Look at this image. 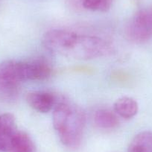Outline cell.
<instances>
[{
    "mask_svg": "<svg viewBox=\"0 0 152 152\" xmlns=\"http://www.w3.org/2000/svg\"><path fill=\"white\" fill-rule=\"evenodd\" d=\"M128 152H152V131L140 132L131 140Z\"/></svg>",
    "mask_w": 152,
    "mask_h": 152,
    "instance_id": "obj_11",
    "label": "cell"
},
{
    "mask_svg": "<svg viewBox=\"0 0 152 152\" xmlns=\"http://www.w3.org/2000/svg\"><path fill=\"white\" fill-rule=\"evenodd\" d=\"M113 0H81V3L84 8L92 11L106 12L113 5Z\"/></svg>",
    "mask_w": 152,
    "mask_h": 152,
    "instance_id": "obj_12",
    "label": "cell"
},
{
    "mask_svg": "<svg viewBox=\"0 0 152 152\" xmlns=\"http://www.w3.org/2000/svg\"><path fill=\"white\" fill-rule=\"evenodd\" d=\"M0 1H1V0H0Z\"/></svg>",
    "mask_w": 152,
    "mask_h": 152,
    "instance_id": "obj_13",
    "label": "cell"
},
{
    "mask_svg": "<svg viewBox=\"0 0 152 152\" xmlns=\"http://www.w3.org/2000/svg\"><path fill=\"white\" fill-rule=\"evenodd\" d=\"M125 35L134 43H144L152 38V6L139 10L128 23Z\"/></svg>",
    "mask_w": 152,
    "mask_h": 152,
    "instance_id": "obj_4",
    "label": "cell"
},
{
    "mask_svg": "<svg viewBox=\"0 0 152 152\" xmlns=\"http://www.w3.org/2000/svg\"><path fill=\"white\" fill-rule=\"evenodd\" d=\"M114 111L120 117L125 119H132L138 113V103L134 99L124 96L117 99L114 104Z\"/></svg>",
    "mask_w": 152,
    "mask_h": 152,
    "instance_id": "obj_8",
    "label": "cell"
},
{
    "mask_svg": "<svg viewBox=\"0 0 152 152\" xmlns=\"http://www.w3.org/2000/svg\"><path fill=\"white\" fill-rule=\"evenodd\" d=\"M23 82L20 61L7 60L0 63V102H16Z\"/></svg>",
    "mask_w": 152,
    "mask_h": 152,
    "instance_id": "obj_3",
    "label": "cell"
},
{
    "mask_svg": "<svg viewBox=\"0 0 152 152\" xmlns=\"http://www.w3.org/2000/svg\"><path fill=\"white\" fill-rule=\"evenodd\" d=\"M24 81L47 79L52 72V66L43 58L20 61Z\"/></svg>",
    "mask_w": 152,
    "mask_h": 152,
    "instance_id": "obj_5",
    "label": "cell"
},
{
    "mask_svg": "<svg viewBox=\"0 0 152 152\" xmlns=\"http://www.w3.org/2000/svg\"><path fill=\"white\" fill-rule=\"evenodd\" d=\"M28 104L37 112H49L55 107L59 99L54 93L48 91H32L26 95Z\"/></svg>",
    "mask_w": 152,
    "mask_h": 152,
    "instance_id": "obj_6",
    "label": "cell"
},
{
    "mask_svg": "<svg viewBox=\"0 0 152 152\" xmlns=\"http://www.w3.org/2000/svg\"><path fill=\"white\" fill-rule=\"evenodd\" d=\"M36 146L30 136L24 131H17L7 152H35Z\"/></svg>",
    "mask_w": 152,
    "mask_h": 152,
    "instance_id": "obj_10",
    "label": "cell"
},
{
    "mask_svg": "<svg viewBox=\"0 0 152 152\" xmlns=\"http://www.w3.org/2000/svg\"><path fill=\"white\" fill-rule=\"evenodd\" d=\"M42 43L52 53L76 60L100 58L110 51V44L104 38L66 29L49 31L43 35Z\"/></svg>",
    "mask_w": 152,
    "mask_h": 152,
    "instance_id": "obj_1",
    "label": "cell"
},
{
    "mask_svg": "<svg viewBox=\"0 0 152 152\" xmlns=\"http://www.w3.org/2000/svg\"><path fill=\"white\" fill-rule=\"evenodd\" d=\"M17 131L13 114L6 113L0 115V152H7Z\"/></svg>",
    "mask_w": 152,
    "mask_h": 152,
    "instance_id": "obj_7",
    "label": "cell"
},
{
    "mask_svg": "<svg viewBox=\"0 0 152 152\" xmlns=\"http://www.w3.org/2000/svg\"><path fill=\"white\" fill-rule=\"evenodd\" d=\"M94 123L98 128L104 130H112L119 125V119L116 113L107 108L99 109L93 116Z\"/></svg>",
    "mask_w": 152,
    "mask_h": 152,
    "instance_id": "obj_9",
    "label": "cell"
},
{
    "mask_svg": "<svg viewBox=\"0 0 152 152\" xmlns=\"http://www.w3.org/2000/svg\"><path fill=\"white\" fill-rule=\"evenodd\" d=\"M53 126L64 145L76 148L81 145L86 125L84 110L75 104L61 99L53 112Z\"/></svg>",
    "mask_w": 152,
    "mask_h": 152,
    "instance_id": "obj_2",
    "label": "cell"
}]
</instances>
